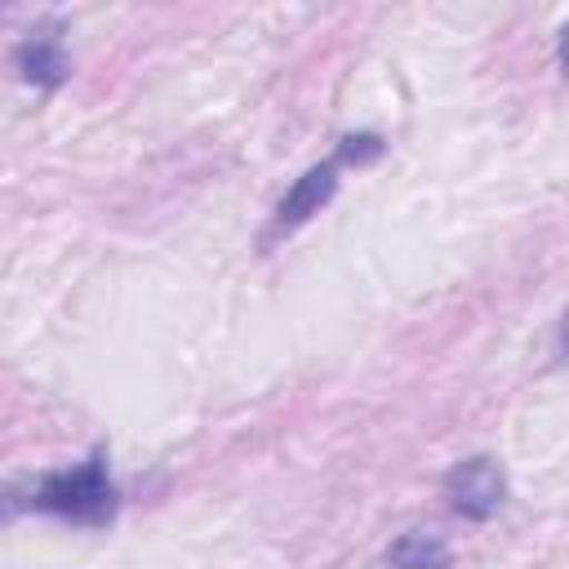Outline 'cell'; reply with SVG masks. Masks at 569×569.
Wrapping results in <instances>:
<instances>
[{
    "label": "cell",
    "mask_w": 569,
    "mask_h": 569,
    "mask_svg": "<svg viewBox=\"0 0 569 569\" xmlns=\"http://www.w3.org/2000/svg\"><path fill=\"white\" fill-rule=\"evenodd\" d=\"M449 560H453L449 542L440 533H427V529H409L387 547L391 569H449Z\"/></svg>",
    "instance_id": "5b68a950"
},
{
    "label": "cell",
    "mask_w": 569,
    "mask_h": 569,
    "mask_svg": "<svg viewBox=\"0 0 569 569\" xmlns=\"http://www.w3.org/2000/svg\"><path fill=\"white\" fill-rule=\"evenodd\" d=\"M382 151H387V142H382L378 133H347L342 147H338V160H342V164H369V160H378Z\"/></svg>",
    "instance_id": "8992f818"
},
{
    "label": "cell",
    "mask_w": 569,
    "mask_h": 569,
    "mask_svg": "<svg viewBox=\"0 0 569 569\" xmlns=\"http://www.w3.org/2000/svg\"><path fill=\"white\" fill-rule=\"evenodd\" d=\"M18 502H27L31 511L98 529L116 516L120 489L107 471V449H93L84 462L62 467V471H44L40 480L27 485V498H9V511H18Z\"/></svg>",
    "instance_id": "6da1fadb"
},
{
    "label": "cell",
    "mask_w": 569,
    "mask_h": 569,
    "mask_svg": "<svg viewBox=\"0 0 569 569\" xmlns=\"http://www.w3.org/2000/svg\"><path fill=\"white\" fill-rule=\"evenodd\" d=\"M445 498H449V507H453L458 516H467V520H489V516L502 507V498H507V476H502V467H498L493 458L476 453V458L449 467V476H445Z\"/></svg>",
    "instance_id": "7a4b0ae2"
},
{
    "label": "cell",
    "mask_w": 569,
    "mask_h": 569,
    "mask_svg": "<svg viewBox=\"0 0 569 569\" xmlns=\"http://www.w3.org/2000/svg\"><path fill=\"white\" fill-rule=\"evenodd\" d=\"M556 351L569 360V311L560 316V325H556Z\"/></svg>",
    "instance_id": "52a82bcc"
},
{
    "label": "cell",
    "mask_w": 569,
    "mask_h": 569,
    "mask_svg": "<svg viewBox=\"0 0 569 569\" xmlns=\"http://www.w3.org/2000/svg\"><path fill=\"white\" fill-rule=\"evenodd\" d=\"M556 58H560V71L569 76V22L560 27V40H556Z\"/></svg>",
    "instance_id": "ba28073f"
},
{
    "label": "cell",
    "mask_w": 569,
    "mask_h": 569,
    "mask_svg": "<svg viewBox=\"0 0 569 569\" xmlns=\"http://www.w3.org/2000/svg\"><path fill=\"white\" fill-rule=\"evenodd\" d=\"M13 62L22 71V80L40 84V89H53L67 80V53H62V40H58V22L49 27H36L18 49H13Z\"/></svg>",
    "instance_id": "277c9868"
},
{
    "label": "cell",
    "mask_w": 569,
    "mask_h": 569,
    "mask_svg": "<svg viewBox=\"0 0 569 569\" xmlns=\"http://www.w3.org/2000/svg\"><path fill=\"white\" fill-rule=\"evenodd\" d=\"M338 156L333 160H325V164H311L289 191H284V200L276 204V218H271V236H284V231H298L311 213H320L329 200H333V191H338Z\"/></svg>",
    "instance_id": "3957f363"
}]
</instances>
